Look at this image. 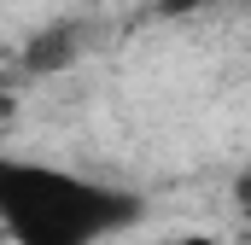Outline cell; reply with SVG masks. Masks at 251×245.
<instances>
[{"label":"cell","instance_id":"3957f363","mask_svg":"<svg viewBox=\"0 0 251 245\" xmlns=\"http://www.w3.org/2000/svg\"><path fill=\"white\" fill-rule=\"evenodd\" d=\"M152 245H222L216 234H199V228H187V234H164V240H152Z\"/></svg>","mask_w":251,"mask_h":245},{"label":"cell","instance_id":"7a4b0ae2","mask_svg":"<svg viewBox=\"0 0 251 245\" xmlns=\"http://www.w3.org/2000/svg\"><path fill=\"white\" fill-rule=\"evenodd\" d=\"M82 47H88L82 24L76 18H53V24H41L18 47V76H59V70H70V64L82 59Z\"/></svg>","mask_w":251,"mask_h":245},{"label":"cell","instance_id":"277c9868","mask_svg":"<svg viewBox=\"0 0 251 245\" xmlns=\"http://www.w3.org/2000/svg\"><path fill=\"white\" fill-rule=\"evenodd\" d=\"M199 0H158V12H193Z\"/></svg>","mask_w":251,"mask_h":245},{"label":"cell","instance_id":"6da1fadb","mask_svg":"<svg viewBox=\"0 0 251 245\" xmlns=\"http://www.w3.org/2000/svg\"><path fill=\"white\" fill-rule=\"evenodd\" d=\"M146 193L59 164H0V228L6 245H111L146 222Z\"/></svg>","mask_w":251,"mask_h":245}]
</instances>
